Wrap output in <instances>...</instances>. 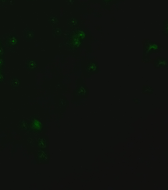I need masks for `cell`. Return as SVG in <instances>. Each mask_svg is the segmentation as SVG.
Listing matches in <instances>:
<instances>
[{
	"instance_id": "6da1fadb",
	"label": "cell",
	"mask_w": 168,
	"mask_h": 190,
	"mask_svg": "<svg viewBox=\"0 0 168 190\" xmlns=\"http://www.w3.org/2000/svg\"><path fill=\"white\" fill-rule=\"evenodd\" d=\"M161 49V45L159 42L153 41L148 38L145 39L143 41V53L141 59L142 62L145 64L151 63V55L160 53Z\"/></svg>"
},
{
	"instance_id": "7a4b0ae2",
	"label": "cell",
	"mask_w": 168,
	"mask_h": 190,
	"mask_svg": "<svg viewBox=\"0 0 168 190\" xmlns=\"http://www.w3.org/2000/svg\"><path fill=\"white\" fill-rule=\"evenodd\" d=\"M100 66L94 59H87L82 62L81 72L85 77H90L93 75L99 73Z\"/></svg>"
},
{
	"instance_id": "3957f363",
	"label": "cell",
	"mask_w": 168,
	"mask_h": 190,
	"mask_svg": "<svg viewBox=\"0 0 168 190\" xmlns=\"http://www.w3.org/2000/svg\"><path fill=\"white\" fill-rule=\"evenodd\" d=\"M151 63L152 64L155 69L162 68H167L168 67V59L163 57H156L154 59H152Z\"/></svg>"
},
{
	"instance_id": "277c9868",
	"label": "cell",
	"mask_w": 168,
	"mask_h": 190,
	"mask_svg": "<svg viewBox=\"0 0 168 190\" xmlns=\"http://www.w3.org/2000/svg\"><path fill=\"white\" fill-rule=\"evenodd\" d=\"M88 93L87 87H86V86L84 85V84L80 85V86H78L76 89V94L77 96L84 97Z\"/></svg>"
},
{
	"instance_id": "5b68a950",
	"label": "cell",
	"mask_w": 168,
	"mask_h": 190,
	"mask_svg": "<svg viewBox=\"0 0 168 190\" xmlns=\"http://www.w3.org/2000/svg\"><path fill=\"white\" fill-rule=\"evenodd\" d=\"M163 33L164 36H168V19L164 20L163 23Z\"/></svg>"
},
{
	"instance_id": "8992f818",
	"label": "cell",
	"mask_w": 168,
	"mask_h": 190,
	"mask_svg": "<svg viewBox=\"0 0 168 190\" xmlns=\"http://www.w3.org/2000/svg\"><path fill=\"white\" fill-rule=\"evenodd\" d=\"M143 91L144 93H146L150 94L153 93L152 89V87L148 86H144L143 88Z\"/></svg>"
}]
</instances>
